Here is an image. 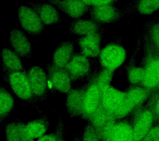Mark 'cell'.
Listing matches in <instances>:
<instances>
[{
  "label": "cell",
  "instance_id": "cell-1",
  "mask_svg": "<svg viewBox=\"0 0 159 141\" xmlns=\"http://www.w3.org/2000/svg\"><path fill=\"white\" fill-rule=\"evenodd\" d=\"M27 71L2 70V79L8 84L17 97L37 107L38 102L32 92Z\"/></svg>",
  "mask_w": 159,
  "mask_h": 141
},
{
  "label": "cell",
  "instance_id": "cell-2",
  "mask_svg": "<svg viewBox=\"0 0 159 141\" xmlns=\"http://www.w3.org/2000/svg\"><path fill=\"white\" fill-rule=\"evenodd\" d=\"M46 70L48 85L58 93L66 94L73 87V81L65 68L56 66L51 63H46Z\"/></svg>",
  "mask_w": 159,
  "mask_h": 141
},
{
  "label": "cell",
  "instance_id": "cell-3",
  "mask_svg": "<svg viewBox=\"0 0 159 141\" xmlns=\"http://www.w3.org/2000/svg\"><path fill=\"white\" fill-rule=\"evenodd\" d=\"M17 18L22 28L31 36L41 35L45 31V25L31 7L20 6L17 10Z\"/></svg>",
  "mask_w": 159,
  "mask_h": 141
},
{
  "label": "cell",
  "instance_id": "cell-4",
  "mask_svg": "<svg viewBox=\"0 0 159 141\" xmlns=\"http://www.w3.org/2000/svg\"><path fill=\"white\" fill-rule=\"evenodd\" d=\"M32 92L38 102L47 100L48 81L47 73L43 68L34 66L27 71Z\"/></svg>",
  "mask_w": 159,
  "mask_h": 141
},
{
  "label": "cell",
  "instance_id": "cell-5",
  "mask_svg": "<svg viewBox=\"0 0 159 141\" xmlns=\"http://www.w3.org/2000/svg\"><path fill=\"white\" fill-rule=\"evenodd\" d=\"M99 61L104 69L111 70L118 69L125 62L126 50L118 44H110L101 50Z\"/></svg>",
  "mask_w": 159,
  "mask_h": 141
},
{
  "label": "cell",
  "instance_id": "cell-6",
  "mask_svg": "<svg viewBox=\"0 0 159 141\" xmlns=\"http://www.w3.org/2000/svg\"><path fill=\"white\" fill-rule=\"evenodd\" d=\"M102 92L94 80V75L86 85L82 116L89 119L101 105Z\"/></svg>",
  "mask_w": 159,
  "mask_h": 141
},
{
  "label": "cell",
  "instance_id": "cell-7",
  "mask_svg": "<svg viewBox=\"0 0 159 141\" xmlns=\"http://www.w3.org/2000/svg\"><path fill=\"white\" fill-rule=\"evenodd\" d=\"M148 54L141 83L144 88L152 90L159 88V57L150 46Z\"/></svg>",
  "mask_w": 159,
  "mask_h": 141
},
{
  "label": "cell",
  "instance_id": "cell-8",
  "mask_svg": "<svg viewBox=\"0 0 159 141\" xmlns=\"http://www.w3.org/2000/svg\"><path fill=\"white\" fill-rule=\"evenodd\" d=\"M90 19L100 24L117 23L124 17L121 9L113 5L89 6Z\"/></svg>",
  "mask_w": 159,
  "mask_h": 141
},
{
  "label": "cell",
  "instance_id": "cell-9",
  "mask_svg": "<svg viewBox=\"0 0 159 141\" xmlns=\"http://www.w3.org/2000/svg\"><path fill=\"white\" fill-rule=\"evenodd\" d=\"M90 59L80 52L74 53L65 67L73 82L86 77L90 74L92 69Z\"/></svg>",
  "mask_w": 159,
  "mask_h": 141
},
{
  "label": "cell",
  "instance_id": "cell-10",
  "mask_svg": "<svg viewBox=\"0 0 159 141\" xmlns=\"http://www.w3.org/2000/svg\"><path fill=\"white\" fill-rule=\"evenodd\" d=\"M114 113L109 112L101 105L89 119V122L103 139L116 123Z\"/></svg>",
  "mask_w": 159,
  "mask_h": 141
},
{
  "label": "cell",
  "instance_id": "cell-11",
  "mask_svg": "<svg viewBox=\"0 0 159 141\" xmlns=\"http://www.w3.org/2000/svg\"><path fill=\"white\" fill-rule=\"evenodd\" d=\"M155 117L151 109H146L138 114L132 126L134 141H141L153 126Z\"/></svg>",
  "mask_w": 159,
  "mask_h": 141
},
{
  "label": "cell",
  "instance_id": "cell-12",
  "mask_svg": "<svg viewBox=\"0 0 159 141\" xmlns=\"http://www.w3.org/2000/svg\"><path fill=\"white\" fill-rule=\"evenodd\" d=\"M86 86L73 87L66 94L64 106L70 117L82 116Z\"/></svg>",
  "mask_w": 159,
  "mask_h": 141
},
{
  "label": "cell",
  "instance_id": "cell-13",
  "mask_svg": "<svg viewBox=\"0 0 159 141\" xmlns=\"http://www.w3.org/2000/svg\"><path fill=\"white\" fill-rule=\"evenodd\" d=\"M71 18H81L89 12V6L81 0H46Z\"/></svg>",
  "mask_w": 159,
  "mask_h": 141
},
{
  "label": "cell",
  "instance_id": "cell-14",
  "mask_svg": "<svg viewBox=\"0 0 159 141\" xmlns=\"http://www.w3.org/2000/svg\"><path fill=\"white\" fill-rule=\"evenodd\" d=\"M103 30L93 34L80 36L76 39L81 53L89 58L99 56L101 52V43Z\"/></svg>",
  "mask_w": 159,
  "mask_h": 141
},
{
  "label": "cell",
  "instance_id": "cell-15",
  "mask_svg": "<svg viewBox=\"0 0 159 141\" xmlns=\"http://www.w3.org/2000/svg\"><path fill=\"white\" fill-rule=\"evenodd\" d=\"M121 10L124 16L150 15L159 11V0H131Z\"/></svg>",
  "mask_w": 159,
  "mask_h": 141
},
{
  "label": "cell",
  "instance_id": "cell-16",
  "mask_svg": "<svg viewBox=\"0 0 159 141\" xmlns=\"http://www.w3.org/2000/svg\"><path fill=\"white\" fill-rule=\"evenodd\" d=\"M9 41L13 50L21 58L27 59L32 57V43L23 32L17 28H14L10 32Z\"/></svg>",
  "mask_w": 159,
  "mask_h": 141
},
{
  "label": "cell",
  "instance_id": "cell-17",
  "mask_svg": "<svg viewBox=\"0 0 159 141\" xmlns=\"http://www.w3.org/2000/svg\"><path fill=\"white\" fill-rule=\"evenodd\" d=\"M27 4L37 12L45 25L57 24L62 22L60 14L57 7L53 5L31 1H27Z\"/></svg>",
  "mask_w": 159,
  "mask_h": 141
},
{
  "label": "cell",
  "instance_id": "cell-18",
  "mask_svg": "<svg viewBox=\"0 0 159 141\" xmlns=\"http://www.w3.org/2000/svg\"><path fill=\"white\" fill-rule=\"evenodd\" d=\"M101 106L114 113L126 98V93L109 85L102 90Z\"/></svg>",
  "mask_w": 159,
  "mask_h": 141
},
{
  "label": "cell",
  "instance_id": "cell-19",
  "mask_svg": "<svg viewBox=\"0 0 159 141\" xmlns=\"http://www.w3.org/2000/svg\"><path fill=\"white\" fill-rule=\"evenodd\" d=\"M74 42L62 41L56 47L52 54V64L56 66L65 68L74 54Z\"/></svg>",
  "mask_w": 159,
  "mask_h": 141
},
{
  "label": "cell",
  "instance_id": "cell-20",
  "mask_svg": "<svg viewBox=\"0 0 159 141\" xmlns=\"http://www.w3.org/2000/svg\"><path fill=\"white\" fill-rule=\"evenodd\" d=\"M102 29V25L91 19H76L70 23L68 34L83 36L93 34Z\"/></svg>",
  "mask_w": 159,
  "mask_h": 141
},
{
  "label": "cell",
  "instance_id": "cell-21",
  "mask_svg": "<svg viewBox=\"0 0 159 141\" xmlns=\"http://www.w3.org/2000/svg\"><path fill=\"white\" fill-rule=\"evenodd\" d=\"M104 141H134L132 126L129 122H116L103 139Z\"/></svg>",
  "mask_w": 159,
  "mask_h": 141
},
{
  "label": "cell",
  "instance_id": "cell-22",
  "mask_svg": "<svg viewBox=\"0 0 159 141\" xmlns=\"http://www.w3.org/2000/svg\"><path fill=\"white\" fill-rule=\"evenodd\" d=\"M2 70L9 71H27L20 57L9 48H2L1 54Z\"/></svg>",
  "mask_w": 159,
  "mask_h": 141
},
{
  "label": "cell",
  "instance_id": "cell-23",
  "mask_svg": "<svg viewBox=\"0 0 159 141\" xmlns=\"http://www.w3.org/2000/svg\"><path fill=\"white\" fill-rule=\"evenodd\" d=\"M15 109V100L12 94L2 83L0 85V121L2 122L9 117Z\"/></svg>",
  "mask_w": 159,
  "mask_h": 141
},
{
  "label": "cell",
  "instance_id": "cell-24",
  "mask_svg": "<svg viewBox=\"0 0 159 141\" xmlns=\"http://www.w3.org/2000/svg\"><path fill=\"white\" fill-rule=\"evenodd\" d=\"M144 33L149 45L154 51L159 53V17L145 22Z\"/></svg>",
  "mask_w": 159,
  "mask_h": 141
},
{
  "label": "cell",
  "instance_id": "cell-25",
  "mask_svg": "<svg viewBox=\"0 0 159 141\" xmlns=\"http://www.w3.org/2000/svg\"><path fill=\"white\" fill-rule=\"evenodd\" d=\"M49 126L48 118L46 116H43L28 122L26 124V129L32 138L38 139L46 135L49 129Z\"/></svg>",
  "mask_w": 159,
  "mask_h": 141
},
{
  "label": "cell",
  "instance_id": "cell-26",
  "mask_svg": "<svg viewBox=\"0 0 159 141\" xmlns=\"http://www.w3.org/2000/svg\"><path fill=\"white\" fill-rule=\"evenodd\" d=\"M151 91L143 87H134L126 93V100L135 108L147 100Z\"/></svg>",
  "mask_w": 159,
  "mask_h": 141
},
{
  "label": "cell",
  "instance_id": "cell-27",
  "mask_svg": "<svg viewBox=\"0 0 159 141\" xmlns=\"http://www.w3.org/2000/svg\"><path fill=\"white\" fill-rule=\"evenodd\" d=\"M94 80L101 91L109 86L113 77V71L104 69L96 75H94Z\"/></svg>",
  "mask_w": 159,
  "mask_h": 141
},
{
  "label": "cell",
  "instance_id": "cell-28",
  "mask_svg": "<svg viewBox=\"0 0 159 141\" xmlns=\"http://www.w3.org/2000/svg\"><path fill=\"white\" fill-rule=\"evenodd\" d=\"M6 141H20L17 121H12L5 127Z\"/></svg>",
  "mask_w": 159,
  "mask_h": 141
},
{
  "label": "cell",
  "instance_id": "cell-29",
  "mask_svg": "<svg viewBox=\"0 0 159 141\" xmlns=\"http://www.w3.org/2000/svg\"><path fill=\"white\" fill-rule=\"evenodd\" d=\"M144 75V69L140 67H133L128 72V78L129 82L133 85H137L142 82Z\"/></svg>",
  "mask_w": 159,
  "mask_h": 141
},
{
  "label": "cell",
  "instance_id": "cell-30",
  "mask_svg": "<svg viewBox=\"0 0 159 141\" xmlns=\"http://www.w3.org/2000/svg\"><path fill=\"white\" fill-rule=\"evenodd\" d=\"M135 109L126 100L125 98V100L122 104L120 105L119 108L114 113V114L116 118L120 119L126 117L129 114Z\"/></svg>",
  "mask_w": 159,
  "mask_h": 141
},
{
  "label": "cell",
  "instance_id": "cell-31",
  "mask_svg": "<svg viewBox=\"0 0 159 141\" xmlns=\"http://www.w3.org/2000/svg\"><path fill=\"white\" fill-rule=\"evenodd\" d=\"M101 138L90 122L86 126L82 141H100Z\"/></svg>",
  "mask_w": 159,
  "mask_h": 141
},
{
  "label": "cell",
  "instance_id": "cell-32",
  "mask_svg": "<svg viewBox=\"0 0 159 141\" xmlns=\"http://www.w3.org/2000/svg\"><path fill=\"white\" fill-rule=\"evenodd\" d=\"M16 121L20 141H35V139L32 138L27 132L26 124L21 120H18Z\"/></svg>",
  "mask_w": 159,
  "mask_h": 141
},
{
  "label": "cell",
  "instance_id": "cell-33",
  "mask_svg": "<svg viewBox=\"0 0 159 141\" xmlns=\"http://www.w3.org/2000/svg\"><path fill=\"white\" fill-rule=\"evenodd\" d=\"M141 141H159V124L153 126Z\"/></svg>",
  "mask_w": 159,
  "mask_h": 141
},
{
  "label": "cell",
  "instance_id": "cell-34",
  "mask_svg": "<svg viewBox=\"0 0 159 141\" xmlns=\"http://www.w3.org/2000/svg\"><path fill=\"white\" fill-rule=\"evenodd\" d=\"M87 6H95L104 5H114L119 0H81Z\"/></svg>",
  "mask_w": 159,
  "mask_h": 141
},
{
  "label": "cell",
  "instance_id": "cell-35",
  "mask_svg": "<svg viewBox=\"0 0 159 141\" xmlns=\"http://www.w3.org/2000/svg\"><path fill=\"white\" fill-rule=\"evenodd\" d=\"M55 131L57 134V141H66L65 139L64 126L61 116H60L58 119Z\"/></svg>",
  "mask_w": 159,
  "mask_h": 141
},
{
  "label": "cell",
  "instance_id": "cell-36",
  "mask_svg": "<svg viewBox=\"0 0 159 141\" xmlns=\"http://www.w3.org/2000/svg\"><path fill=\"white\" fill-rule=\"evenodd\" d=\"M150 109L154 113L156 118H159V91L153 97Z\"/></svg>",
  "mask_w": 159,
  "mask_h": 141
},
{
  "label": "cell",
  "instance_id": "cell-37",
  "mask_svg": "<svg viewBox=\"0 0 159 141\" xmlns=\"http://www.w3.org/2000/svg\"><path fill=\"white\" fill-rule=\"evenodd\" d=\"M57 134L56 131L50 134L45 135L40 138L38 139L37 141H57Z\"/></svg>",
  "mask_w": 159,
  "mask_h": 141
},
{
  "label": "cell",
  "instance_id": "cell-38",
  "mask_svg": "<svg viewBox=\"0 0 159 141\" xmlns=\"http://www.w3.org/2000/svg\"><path fill=\"white\" fill-rule=\"evenodd\" d=\"M72 141H82V140L79 139V137H75L73 139Z\"/></svg>",
  "mask_w": 159,
  "mask_h": 141
},
{
  "label": "cell",
  "instance_id": "cell-39",
  "mask_svg": "<svg viewBox=\"0 0 159 141\" xmlns=\"http://www.w3.org/2000/svg\"><path fill=\"white\" fill-rule=\"evenodd\" d=\"M157 53V55H158L159 57V53Z\"/></svg>",
  "mask_w": 159,
  "mask_h": 141
},
{
  "label": "cell",
  "instance_id": "cell-40",
  "mask_svg": "<svg viewBox=\"0 0 159 141\" xmlns=\"http://www.w3.org/2000/svg\"></svg>",
  "mask_w": 159,
  "mask_h": 141
}]
</instances>
